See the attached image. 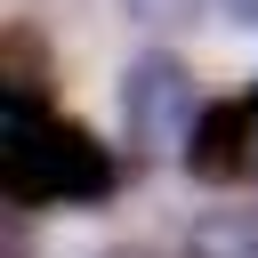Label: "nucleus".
<instances>
[{
	"mask_svg": "<svg viewBox=\"0 0 258 258\" xmlns=\"http://www.w3.org/2000/svg\"><path fill=\"white\" fill-rule=\"evenodd\" d=\"M121 16L145 32H177V24H194V0H121Z\"/></svg>",
	"mask_w": 258,
	"mask_h": 258,
	"instance_id": "obj_6",
	"label": "nucleus"
},
{
	"mask_svg": "<svg viewBox=\"0 0 258 258\" xmlns=\"http://www.w3.org/2000/svg\"><path fill=\"white\" fill-rule=\"evenodd\" d=\"M97 258H145V250H97Z\"/></svg>",
	"mask_w": 258,
	"mask_h": 258,
	"instance_id": "obj_9",
	"label": "nucleus"
},
{
	"mask_svg": "<svg viewBox=\"0 0 258 258\" xmlns=\"http://www.w3.org/2000/svg\"><path fill=\"white\" fill-rule=\"evenodd\" d=\"M194 73L177 64V56H137L129 73H121V129H129V145L137 153H185V137H194Z\"/></svg>",
	"mask_w": 258,
	"mask_h": 258,
	"instance_id": "obj_2",
	"label": "nucleus"
},
{
	"mask_svg": "<svg viewBox=\"0 0 258 258\" xmlns=\"http://www.w3.org/2000/svg\"><path fill=\"white\" fill-rule=\"evenodd\" d=\"M24 218H32V210H16V234H8V258H32V234H24Z\"/></svg>",
	"mask_w": 258,
	"mask_h": 258,
	"instance_id": "obj_7",
	"label": "nucleus"
},
{
	"mask_svg": "<svg viewBox=\"0 0 258 258\" xmlns=\"http://www.w3.org/2000/svg\"><path fill=\"white\" fill-rule=\"evenodd\" d=\"M40 81H48V48L16 24V32L0 40V97H8V105H40Z\"/></svg>",
	"mask_w": 258,
	"mask_h": 258,
	"instance_id": "obj_4",
	"label": "nucleus"
},
{
	"mask_svg": "<svg viewBox=\"0 0 258 258\" xmlns=\"http://www.w3.org/2000/svg\"><path fill=\"white\" fill-rule=\"evenodd\" d=\"M0 185L8 210H48V202H105L121 185L113 145H97V129L48 113V105H8L0 129Z\"/></svg>",
	"mask_w": 258,
	"mask_h": 258,
	"instance_id": "obj_1",
	"label": "nucleus"
},
{
	"mask_svg": "<svg viewBox=\"0 0 258 258\" xmlns=\"http://www.w3.org/2000/svg\"><path fill=\"white\" fill-rule=\"evenodd\" d=\"M218 8H226L234 24H258V0H218Z\"/></svg>",
	"mask_w": 258,
	"mask_h": 258,
	"instance_id": "obj_8",
	"label": "nucleus"
},
{
	"mask_svg": "<svg viewBox=\"0 0 258 258\" xmlns=\"http://www.w3.org/2000/svg\"><path fill=\"white\" fill-rule=\"evenodd\" d=\"M250 161H258V113H250V97L202 105V113H194V137H185V169H194L202 185H234Z\"/></svg>",
	"mask_w": 258,
	"mask_h": 258,
	"instance_id": "obj_3",
	"label": "nucleus"
},
{
	"mask_svg": "<svg viewBox=\"0 0 258 258\" xmlns=\"http://www.w3.org/2000/svg\"><path fill=\"white\" fill-rule=\"evenodd\" d=\"M194 258H258V218H202Z\"/></svg>",
	"mask_w": 258,
	"mask_h": 258,
	"instance_id": "obj_5",
	"label": "nucleus"
}]
</instances>
